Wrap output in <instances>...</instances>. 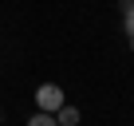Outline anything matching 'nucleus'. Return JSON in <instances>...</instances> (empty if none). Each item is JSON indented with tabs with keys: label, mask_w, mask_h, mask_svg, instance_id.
I'll return each instance as SVG.
<instances>
[{
	"label": "nucleus",
	"mask_w": 134,
	"mask_h": 126,
	"mask_svg": "<svg viewBox=\"0 0 134 126\" xmlns=\"http://www.w3.org/2000/svg\"><path fill=\"white\" fill-rule=\"evenodd\" d=\"M36 106H40V110H47V114H55V110L63 106V87H55V83H43V87L36 91Z\"/></svg>",
	"instance_id": "nucleus-1"
},
{
	"label": "nucleus",
	"mask_w": 134,
	"mask_h": 126,
	"mask_svg": "<svg viewBox=\"0 0 134 126\" xmlns=\"http://www.w3.org/2000/svg\"><path fill=\"white\" fill-rule=\"evenodd\" d=\"M28 126H59V122H55V114H47V110H40L36 118H28Z\"/></svg>",
	"instance_id": "nucleus-4"
},
{
	"label": "nucleus",
	"mask_w": 134,
	"mask_h": 126,
	"mask_svg": "<svg viewBox=\"0 0 134 126\" xmlns=\"http://www.w3.org/2000/svg\"><path fill=\"white\" fill-rule=\"evenodd\" d=\"M118 12H122V24H126V36L134 47V0H118Z\"/></svg>",
	"instance_id": "nucleus-2"
},
{
	"label": "nucleus",
	"mask_w": 134,
	"mask_h": 126,
	"mask_svg": "<svg viewBox=\"0 0 134 126\" xmlns=\"http://www.w3.org/2000/svg\"><path fill=\"white\" fill-rule=\"evenodd\" d=\"M55 122H59V126H79V110H75V106H67V102H63V106L55 110Z\"/></svg>",
	"instance_id": "nucleus-3"
}]
</instances>
